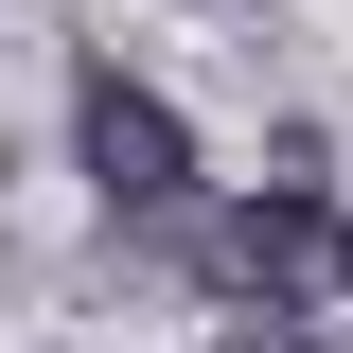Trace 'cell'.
<instances>
[{
	"label": "cell",
	"mask_w": 353,
	"mask_h": 353,
	"mask_svg": "<svg viewBox=\"0 0 353 353\" xmlns=\"http://www.w3.org/2000/svg\"><path fill=\"white\" fill-rule=\"evenodd\" d=\"M71 159H88L106 212H194V124H176L141 71H106V53L71 71Z\"/></svg>",
	"instance_id": "cell-1"
},
{
	"label": "cell",
	"mask_w": 353,
	"mask_h": 353,
	"mask_svg": "<svg viewBox=\"0 0 353 353\" xmlns=\"http://www.w3.org/2000/svg\"><path fill=\"white\" fill-rule=\"evenodd\" d=\"M318 230H336V212H318L301 176H265V194H230V212H194V283H212L230 318H283V301L318 283Z\"/></svg>",
	"instance_id": "cell-2"
},
{
	"label": "cell",
	"mask_w": 353,
	"mask_h": 353,
	"mask_svg": "<svg viewBox=\"0 0 353 353\" xmlns=\"http://www.w3.org/2000/svg\"><path fill=\"white\" fill-rule=\"evenodd\" d=\"M212 353H353V336H318V318H301V301H283V318H230V336H212Z\"/></svg>",
	"instance_id": "cell-3"
},
{
	"label": "cell",
	"mask_w": 353,
	"mask_h": 353,
	"mask_svg": "<svg viewBox=\"0 0 353 353\" xmlns=\"http://www.w3.org/2000/svg\"><path fill=\"white\" fill-rule=\"evenodd\" d=\"M318 265H336V283H353V212H336V230H318Z\"/></svg>",
	"instance_id": "cell-4"
}]
</instances>
